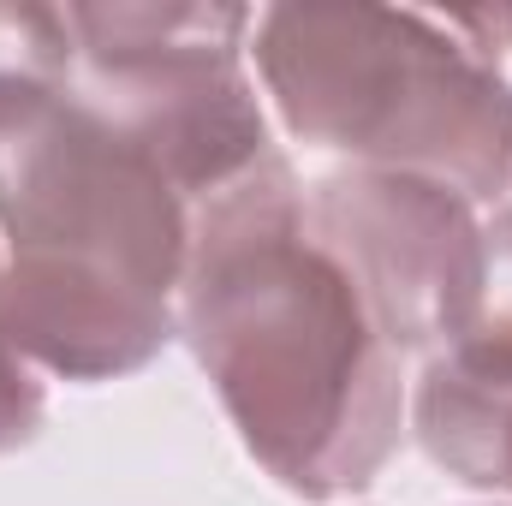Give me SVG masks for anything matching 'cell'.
Returning a JSON list of instances; mask_svg holds the SVG:
<instances>
[{
	"label": "cell",
	"mask_w": 512,
	"mask_h": 506,
	"mask_svg": "<svg viewBox=\"0 0 512 506\" xmlns=\"http://www.w3.org/2000/svg\"><path fill=\"white\" fill-rule=\"evenodd\" d=\"M0 215L18 251L12 322L54 370H108L84 286L90 268L155 346L179 256V215L167 173L126 131L72 102L54 108L30 78H0Z\"/></svg>",
	"instance_id": "cell-1"
}]
</instances>
